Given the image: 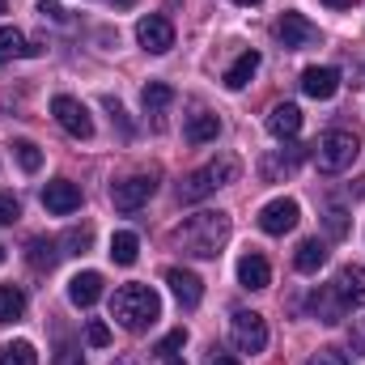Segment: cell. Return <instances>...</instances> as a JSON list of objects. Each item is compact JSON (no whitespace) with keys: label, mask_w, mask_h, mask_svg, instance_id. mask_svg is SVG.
Segmentation results:
<instances>
[{"label":"cell","mask_w":365,"mask_h":365,"mask_svg":"<svg viewBox=\"0 0 365 365\" xmlns=\"http://www.w3.org/2000/svg\"><path fill=\"white\" fill-rule=\"evenodd\" d=\"M110 319L123 331H145V327H153L162 319V297L149 284H123L110 297Z\"/></svg>","instance_id":"1"},{"label":"cell","mask_w":365,"mask_h":365,"mask_svg":"<svg viewBox=\"0 0 365 365\" xmlns=\"http://www.w3.org/2000/svg\"><path fill=\"white\" fill-rule=\"evenodd\" d=\"M230 238V212H195L179 225V242L195 259H217Z\"/></svg>","instance_id":"2"},{"label":"cell","mask_w":365,"mask_h":365,"mask_svg":"<svg viewBox=\"0 0 365 365\" xmlns=\"http://www.w3.org/2000/svg\"><path fill=\"white\" fill-rule=\"evenodd\" d=\"M238 158H217V162H208V166H200V170H191L187 179L179 182V200L182 204H195V200H204V195H212L217 187H225V182L238 179Z\"/></svg>","instance_id":"3"},{"label":"cell","mask_w":365,"mask_h":365,"mask_svg":"<svg viewBox=\"0 0 365 365\" xmlns=\"http://www.w3.org/2000/svg\"><path fill=\"white\" fill-rule=\"evenodd\" d=\"M314 158H319V170L323 175H340L357 162V132H344V128H331L319 136L314 145Z\"/></svg>","instance_id":"4"},{"label":"cell","mask_w":365,"mask_h":365,"mask_svg":"<svg viewBox=\"0 0 365 365\" xmlns=\"http://www.w3.org/2000/svg\"><path fill=\"white\" fill-rule=\"evenodd\" d=\"M51 115H56V123H60L68 136H77V140H90L93 136V119H90V110H86V102L60 93V98H51Z\"/></svg>","instance_id":"5"},{"label":"cell","mask_w":365,"mask_h":365,"mask_svg":"<svg viewBox=\"0 0 365 365\" xmlns=\"http://www.w3.org/2000/svg\"><path fill=\"white\" fill-rule=\"evenodd\" d=\"M153 191H158V179L153 175H128V179H119L110 187V204L119 212H136L140 204H149Z\"/></svg>","instance_id":"6"},{"label":"cell","mask_w":365,"mask_h":365,"mask_svg":"<svg viewBox=\"0 0 365 365\" xmlns=\"http://www.w3.org/2000/svg\"><path fill=\"white\" fill-rule=\"evenodd\" d=\"M136 43H140L149 56H166V51L175 47V26H170V17H162V13L140 17V21H136Z\"/></svg>","instance_id":"7"},{"label":"cell","mask_w":365,"mask_h":365,"mask_svg":"<svg viewBox=\"0 0 365 365\" xmlns=\"http://www.w3.org/2000/svg\"><path fill=\"white\" fill-rule=\"evenodd\" d=\"M234 344H238V353H264L268 349V323H264V314L238 310L234 314Z\"/></svg>","instance_id":"8"},{"label":"cell","mask_w":365,"mask_h":365,"mask_svg":"<svg viewBox=\"0 0 365 365\" xmlns=\"http://www.w3.org/2000/svg\"><path fill=\"white\" fill-rule=\"evenodd\" d=\"M276 38H280L289 51H302V47H314V43H319V26L306 21L302 13H280V21H276Z\"/></svg>","instance_id":"9"},{"label":"cell","mask_w":365,"mask_h":365,"mask_svg":"<svg viewBox=\"0 0 365 365\" xmlns=\"http://www.w3.org/2000/svg\"><path fill=\"white\" fill-rule=\"evenodd\" d=\"M297 217H302V208H297V200H272V204H264L259 208V230L264 234H272V238H280V234H289L293 225H297Z\"/></svg>","instance_id":"10"},{"label":"cell","mask_w":365,"mask_h":365,"mask_svg":"<svg viewBox=\"0 0 365 365\" xmlns=\"http://www.w3.org/2000/svg\"><path fill=\"white\" fill-rule=\"evenodd\" d=\"M331 289L344 302V310H361L365 306V268L361 264H344L336 272V280H331Z\"/></svg>","instance_id":"11"},{"label":"cell","mask_w":365,"mask_h":365,"mask_svg":"<svg viewBox=\"0 0 365 365\" xmlns=\"http://www.w3.org/2000/svg\"><path fill=\"white\" fill-rule=\"evenodd\" d=\"M43 208L47 212H56V217H68V212H77L81 208V187L68 179H56L43 187Z\"/></svg>","instance_id":"12"},{"label":"cell","mask_w":365,"mask_h":365,"mask_svg":"<svg viewBox=\"0 0 365 365\" xmlns=\"http://www.w3.org/2000/svg\"><path fill=\"white\" fill-rule=\"evenodd\" d=\"M336 90H340V73L336 68H306L302 73V93L306 98L327 102V98H336Z\"/></svg>","instance_id":"13"},{"label":"cell","mask_w":365,"mask_h":365,"mask_svg":"<svg viewBox=\"0 0 365 365\" xmlns=\"http://www.w3.org/2000/svg\"><path fill=\"white\" fill-rule=\"evenodd\" d=\"M166 284H170V293L179 297V306H200V297H204V280L195 272H187V268H170L166 272Z\"/></svg>","instance_id":"14"},{"label":"cell","mask_w":365,"mask_h":365,"mask_svg":"<svg viewBox=\"0 0 365 365\" xmlns=\"http://www.w3.org/2000/svg\"><path fill=\"white\" fill-rule=\"evenodd\" d=\"M268 132H272L276 140H293L302 132V110L293 102H276L272 110H268Z\"/></svg>","instance_id":"15"},{"label":"cell","mask_w":365,"mask_h":365,"mask_svg":"<svg viewBox=\"0 0 365 365\" xmlns=\"http://www.w3.org/2000/svg\"><path fill=\"white\" fill-rule=\"evenodd\" d=\"M238 284L242 289H268L272 284V268H268V259L259 251H247L238 259Z\"/></svg>","instance_id":"16"},{"label":"cell","mask_w":365,"mask_h":365,"mask_svg":"<svg viewBox=\"0 0 365 365\" xmlns=\"http://www.w3.org/2000/svg\"><path fill=\"white\" fill-rule=\"evenodd\" d=\"M60 255H64V251H60L56 238H30V242H26V264H30L34 272H51V268L60 264Z\"/></svg>","instance_id":"17"},{"label":"cell","mask_w":365,"mask_h":365,"mask_svg":"<svg viewBox=\"0 0 365 365\" xmlns=\"http://www.w3.org/2000/svg\"><path fill=\"white\" fill-rule=\"evenodd\" d=\"M98 297H102V276L98 272H77L73 280H68V302H73V306L90 310Z\"/></svg>","instance_id":"18"},{"label":"cell","mask_w":365,"mask_h":365,"mask_svg":"<svg viewBox=\"0 0 365 365\" xmlns=\"http://www.w3.org/2000/svg\"><path fill=\"white\" fill-rule=\"evenodd\" d=\"M323 264H327V247H323L319 238L297 242V251H293V268H297V272H302V276H314Z\"/></svg>","instance_id":"19"},{"label":"cell","mask_w":365,"mask_h":365,"mask_svg":"<svg viewBox=\"0 0 365 365\" xmlns=\"http://www.w3.org/2000/svg\"><path fill=\"white\" fill-rule=\"evenodd\" d=\"M255 73H259V51H242V56L225 68V90H247Z\"/></svg>","instance_id":"20"},{"label":"cell","mask_w":365,"mask_h":365,"mask_svg":"<svg viewBox=\"0 0 365 365\" xmlns=\"http://www.w3.org/2000/svg\"><path fill=\"white\" fill-rule=\"evenodd\" d=\"M302 158H306V149H302V145H297L289 158H284V153H280V158H264V162H259V179H264V182L289 179V175L297 170V162H302Z\"/></svg>","instance_id":"21"},{"label":"cell","mask_w":365,"mask_h":365,"mask_svg":"<svg viewBox=\"0 0 365 365\" xmlns=\"http://www.w3.org/2000/svg\"><path fill=\"white\" fill-rule=\"evenodd\" d=\"M217 132H221V119L217 115H208V110H200V115H191L187 119V140L191 145H208V140H217Z\"/></svg>","instance_id":"22"},{"label":"cell","mask_w":365,"mask_h":365,"mask_svg":"<svg viewBox=\"0 0 365 365\" xmlns=\"http://www.w3.org/2000/svg\"><path fill=\"white\" fill-rule=\"evenodd\" d=\"M310 306H314V314H319L327 327H336V323L344 319V302L336 297V289H319V293L310 297Z\"/></svg>","instance_id":"23"},{"label":"cell","mask_w":365,"mask_h":365,"mask_svg":"<svg viewBox=\"0 0 365 365\" xmlns=\"http://www.w3.org/2000/svg\"><path fill=\"white\" fill-rule=\"evenodd\" d=\"M4 56L30 60V56H38V47H34V43H26V34H21V30H13V26H0V60H4Z\"/></svg>","instance_id":"24"},{"label":"cell","mask_w":365,"mask_h":365,"mask_svg":"<svg viewBox=\"0 0 365 365\" xmlns=\"http://www.w3.org/2000/svg\"><path fill=\"white\" fill-rule=\"evenodd\" d=\"M21 314H26V293L17 284H0V327L17 323Z\"/></svg>","instance_id":"25"},{"label":"cell","mask_w":365,"mask_h":365,"mask_svg":"<svg viewBox=\"0 0 365 365\" xmlns=\"http://www.w3.org/2000/svg\"><path fill=\"white\" fill-rule=\"evenodd\" d=\"M136 255H140L136 234H128V230H123V234H115V238H110V259H115V264H123V268H128V264H136Z\"/></svg>","instance_id":"26"},{"label":"cell","mask_w":365,"mask_h":365,"mask_svg":"<svg viewBox=\"0 0 365 365\" xmlns=\"http://www.w3.org/2000/svg\"><path fill=\"white\" fill-rule=\"evenodd\" d=\"M140 102H145V110H166V106L175 102V90H170L166 81H149L145 93H140Z\"/></svg>","instance_id":"27"},{"label":"cell","mask_w":365,"mask_h":365,"mask_svg":"<svg viewBox=\"0 0 365 365\" xmlns=\"http://www.w3.org/2000/svg\"><path fill=\"white\" fill-rule=\"evenodd\" d=\"M0 365H38V353L30 340H13L4 353H0Z\"/></svg>","instance_id":"28"},{"label":"cell","mask_w":365,"mask_h":365,"mask_svg":"<svg viewBox=\"0 0 365 365\" xmlns=\"http://www.w3.org/2000/svg\"><path fill=\"white\" fill-rule=\"evenodd\" d=\"M13 153H17V162H21V170H26V175H34V170L43 166V153H38V145H34V140H17V145H13Z\"/></svg>","instance_id":"29"},{"label":"cell","mask_w":365,"mask_h":365,"mask_svg":"<svg viewBox=\"0 0 365 365\" xmlns=\"http://www.w3.org/2000/svg\"><path fill=\"white\" fill-rule=\"evenodd\" d=\"M93 242V230L90 225H81V230H68L64 238H60V247H68L64 255H86V247Z\"/></svg>","instance_id":"30"},{"label":"cell","mask_w":365,"mask_h":365,"mask_svg":"<svg viewBox=\"0 0 365 365\" xmlns=\"http://www.w3.org/2000/svg\"><path fill=\"white\" fill-rule=\"evenodd\" d=\"M182 344H187V331H182V327H175L170 336H162V344H158L153 353H158L162 361H170V357H179V349H182Z\"/></svg>","instance_id":"31"},{"label":"cell","mask_w":365,"mask_h":365,"mask_svg":"<svg viewBox=\"0 0 365 365\" xmlns=\"http://www.w3.org/2000/svg\"><path fill=\"white\" fill-rule=\"evenodd\" d=\"M21 217V204H17V195L13 191H0V225H13Z\"/></svg>","instance_id":"32"},{"label":"cell","mask_w":365,"mask_h":365,"mask_svg":"<svg viewBox=\"0 0 365 365\" xmlns=\"http://www.w3.org/2000/svg\"><path fill=\"white\" fill-rule=\"evenodd\" d=\"M327 234L331 238H344L349 234V212L344 208H327Z\"/></svg>","instance_id":"33"},{"label":"cell","mask_w":365,"mask_h":365,"mask_svg":"<svg viewBox=\"0 0 365 365\" xmlns=\"http://www.w3.org/2000/svg\"><path fill=\"white\" fill-rule=\"evenodd\" d=\"M51 365H86V357H81V349H77V344H60V349H56V357H51Z\"/></svg>","instance_id":"34"},{"label":"cell","mask_w":365,"mask_h":365,"mask_svg":"<svg viewBox=\"0 0 365 365\" xmlns=\"http://www.w3.org/2000/svg\"><path fill=\"white\" fill-rule=\"evenodd\" d=\"M310 365H349V353L344 349H319L310 357Z\"/></svg>","instance_id":"35"},{"label":"cell","mask_w":365,"mask_h":365,"mask_svg":"<svg viewBox=\"0 0 365 365\" xmlns=\"http://www.w3.org/2000/svg\"><path fill=\"white\" fill-rule=\"evenodd\" d=\"M86 340H90L93 349H106V344H110V327H106V323H98V319H93L90 327H86Z\"/></svg>","instance_id":"36"},{"label":"cell","mask_w":365,"mask_h":365,"mask_svg":"<svg viewBox=\"0 0 365 365\" xmlns=\"http://www.w3.org/2000/svg\"><path fill=\"white\" fill-rule=\"evenodd\" d=\"M38 13H43V17H51L56 26H68V13H64L60 4H51V0H43V4H38Z\"/></svg>","instance_id":"37"},{"label":"cell","mask_w":365,"mask_h":365,"mask_svg":"<svg viewBox=\"0 0 365 365\" xmlns=\"http://www.w3.org/2000/svg\"><path fill=\"white\" fill-rule=\"evenodd\" d=\"M208 365H238V357H230V353H217Z\"/></svg>","instance_id":"38"},{"label":"cell","mask_w":365,"mask_h":365,"mask_svg":"<svg viewBox=\"0 0 365 365\" xmlns=\"http://www.w3.org/2000/svg\"><path fill=\"white\" fill-rule=\"evenodd\" d=\"M323 4H327V9H353L357 0H323Z\"/></svg>","instance_id":"39"},{"label":"cell","mask_w":365,"mask_h":365,"mask_svg":"<svg viewBox=\"0 0 365 365\" xmlns=\"http://www.w3.org/2000/svg\"><path fill=\"white\" fill-rule=\"evenodd\" d=\"M110 4H115V9H132L136 0H110Z\"/></svg>","instance_id":"40"},{"label":"cell","mask_w":365,"mask_h":365,"mask_svg":"<svg viewBox=\"0 0 365 365\" xmlns=\"http://www.w3.org/2000/svg\"><path fill=\"white\" fill-rule=\"evenodd\" d=\"M234 4H247V9H251V4H259V0H234Z\"/></svg>","instance_id":"41"},{"label":"cell","mask_w":365,"mask_h":365,"mask_svg":"<svg viewBox=\"0 0 365 365\" xmlns=\"http://www.w3.org/2000/svg\"><path fill=\"white\" fill-rule=\"evenodd\" d=\"M166 365H187V361H182V357H170V361H166Z\"/></svg>","instance_id":"42"},{"label":"cell","mask_w":365,"mask_h":365,"mask_svg":"<svg viewBox=\"0 0 365 365\" xmlns=\"http://www.w3.org/2000/svg\"><path fill=\"white\" fill-rule=\"evenodd\" d=\"M0 264H4V247H0Z\"/></svg>","instance_id":"43"},{"label":"cell","mask_w":365,"mask_h":365,"mask_svg":"<svg viewBox=\"0 0 365 365\" xmlns=\"http://www.w3.org/2000/svg\"><path fill=\"white\" fill-rule=\"evenodd\" d=\"M0 13H4V0H0Z\"/></svg>","instance_id":"44"}]
</instances>
